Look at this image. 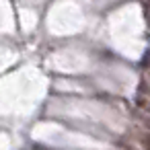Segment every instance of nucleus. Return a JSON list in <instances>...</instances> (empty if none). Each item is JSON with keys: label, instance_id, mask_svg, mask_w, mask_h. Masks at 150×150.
Returning <instances> with one entry per match:
<instances>
[{"label": "nucleus", "instance_id": "f257e3e1", "mask_svg": "<svg viewBox=\"0 0 150 150\" xmlns=\"http://www.w3.org/2000/svg\"><path fill=\"white\" fill-rule=\"evenodd\" d=\"M142 146H144L146 150H150V136H144V138H142Z\"/></svg>", "mask_w": 150, "mask_h": 150}, {"label": "nucleus", "instance_id": "7ed1b4c3", "mask_svg": "<svg viewBox=\"0 0 150 150\" xmlns=\"http://www.w3.org/2000/svg\"><path fill=\"white\" fill-rule=\"evenodd\" d=\"M148 25H150V15H148Z\"/></svg>", "mask_w": 150, "mask_h": 150}, {"label": "nucleus", "instance_id": "f03ea898", "mask_svg": "<svg viewBox=\"0 0 150 150\" xmlns=\"http://www.w3.org/2000/svg\"><path fill=\"white\" fill-rule=\"evenodd\" d=\"M144 123H146V127H148V129H150V119H146V121H144Z\"/></svg>", "mask_w": 150, "mask_h": 150}]
</instances>
